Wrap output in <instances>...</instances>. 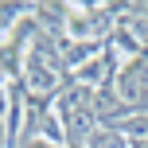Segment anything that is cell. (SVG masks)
I'll use <instances>...</instances> for the list:
<instances>
[{
	"label": "cell",
	"instance_id": "1",
	"mask_svg": "<svg viewBox=\"0 0 148 148\" xmlns=\"http://www.w3.org/2000/svg\"><path fill=\"white\" fill-rule=\"evenodd\" d=\"M12 144V90L0 86V148Z\"/></svg>",
	"mask_w": 148,
	"mask_h": 148
},
{
	"label": "cell",
	"instance_id": "3",
	"mask_svg": "<svg viewBox=\"0 0 148 148\" xmlns=\"http://www.w3.org/2000/svg\"><path fill=\"white\" fill-rule=\"evenodd\" d=\"M27 148H55V140H47V136H27Z\"/></svg>",
	"mask_w": 148,
	"mask_h": 148
},
{
	"label": "cell",
	"instance_id": "2",
	"mask_svg": "<svg viewBox=\"0 0 148 148\" xmlns=\"http://www.w3.org/2000/svg\"><path fill=\"white\" fill-rule=\"evenodd\" d=\"M90 148H129V144H125V136H121V133L97 129V133H90Z\"/></svg>",
	"mask_w": 148,
	"mask_h": 148
}]
</instances>
